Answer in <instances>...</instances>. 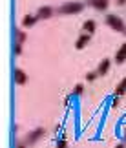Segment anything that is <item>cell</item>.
I'll list each match as a JSON object with an SVG mask.
<instances>
[{
  "label": "cell",
  "mask_w": 126,
  "mask_h": 148,
  "mask_svg": "<svg viewBox=\"0 0 126 148\" xmlns=\"http://www.w3.org/2000/svg\"><path fill=\"white\" fill-rule=\"evenodd\" d=\"M82 9H84L82 2H66L57 9V13H60V15H77V13H81Z\"/></svg>",
  "instance_id": "6da1fadb"
},
{
  "label": "cell",
  "mask_w": 126,
  "mask_h": 148,
  "mask_svg": "<svg viewBox=\"0 0 126 148\" xmlns=\"http://www.w3.org/2000/svg\"><path fill=\"white\" fill-rule=\"evenodd\" d=\"M106 24L110 26L113 31H119V33H123V35H126V24L123 22L121 16H117V15H108V16H106Z\"/></svg>",
  "instance_id": "7a4b0ae2"
},
{
  "label": "cell",
  "mask_w": 126,
  "mask_h": 148,
  "mask_svg": "<svg viewBox=\"0 0 126 148\" xmlns=\"http://www.w3.org/2000/svg\"><path fill=\"white\" fill-rule=\"evenodd\" d=\"M42 135H44V128H37V130H33L31 134H27V135H26L24 143H26L27 146H33V145H37V141L40 139Z\"/></svg>",
  "instance_id": "3957f363"
},
{
  "label": "cell",
  "mask_w": 126,
  "mask_h": 148,
  "mask_svg": "<svg viewBox=\"0 0 126 148\" xmlns=\"http://www.w3.org/2000/svg\"><path fill=\"white\" fill-rule=\"evenodd\" d=\"M88 5H91L97 11H106L108 9V0H88Z\"/></svg>",
  "instance_id": "277c9868"
},
{
  "label": "cell",
  "mask_w": 126,
  "mask_h": 148,
  "mask_svg": "<svg viewBox=\"0 0 126 148\" xmlns=\"http://www.w3.org/2000/svg\"><path fill=\"white\" fill-rule=\"evenodd\" d=\"M88 44H90V33H82V35L77 38L75 48H77V49H84L86 46H88Z\"/></svg>",
  "instance_id": "5b68a950"
},
{
  "label": "cell",
  "mask_w": 126,
  "mask_h": 148,
  "mask_svg": "<svg viewBox=\"0 0 126 148\" xmlns=\"http://www.w3.org/2000/svg\"><path fill=\"white\" fill-rule=\"evenodd\" d=\"M37 16H38V20H40V18H49V16H53V8H49V5H42V8L37 11Z\"/></svg>",
  "instance_id": "8992f818"
},
{
  "label": "cell",
  "mask_w": 126,
  "mask_h": 148,
  "mask_svg": "<svg viewBox=\"0 0 126 148\" xmlns=\"http://www.w3.org/2000/svg\"><path fill=\"white\" fill-rule=\"evenodd\" d=\"M15 82L18 84V86H24L27 82V75L22 70H15Z\"/></svg>",
  "instance_id": "52a82bcc"
},
{
  "label": "cell",
  "mask_w": 126,
  "mask_h": 148,
  "mask_svg": "<svg viewBox=\"0 0 126 148\" xmlns=\"http://www.w3.org/2000/svg\"><path fill=\"white\" fill-rule=\"evenodd\" d=\"M108 70H110V59H102L99 68H97V73L102 77V75H106V73H108Z\"/></svg>",
  "instance_id": "ba28073f"
},
{
  "label": "cell",
  "mask_w": 126,
  "mask_h": 148,
  "mask_svg": "<svg viewBox=\"0 0 126 148\" xmlns=\"http://www.w3.org/2000/svg\"><path fill=\"white\" fill-rule=\"evenodd\" d=\"M37 20H38L37 15H27V16L22 18V26H24V27H33L37 24Z\"/></svg>",
  "instance_id": "9c48e42d"
},
{
  "label": "cell",
  "mask_w": 126,
  "mask_h": 148,
  "mask_svg": "<svg viewBox=\"0 0 126 148\" xmlns=\"http://www.w3.org/2000/svg\"><path fill=\"white\" fill-rule=\"evenodd\" d=\"M124 60H126V42L119 48V51L115 53V62H117V64H123Z\"/></svg>",
  "instance_id": "30bf717a"
},
{
  "label": "cell",
  "mask_w": 126,
  "mask_h": 148,
  "mask_svg": "<svg viewBox=\"0 0 126 148\" xmlns=\"http://www.w3.org/2000/svg\"><path fill=\"white\" fill-rule=\"evenodd\" d=\"M124 93H126V77L117 84V88H115V97H123Z\"/></svg>",
  "instance_id": "8fae6325"
},
{
  "label": "cell",
  "mask_w": 126,
  "mask_h": 148,
  "mask_svg": "<svg viewBox=\"0 0 126 148\" xmlns=\"http://www.w3.org/2000/svg\"><path fill=\"white\" fill-rule=\"evenodd\" d=\"M82 29H84L86 33H90V35H91V33H93V31L97 29L95 20H86V22H84V26H82Z\"/></svg>",
  "instance_id": "7c38bea8"
},
{
  "label": "cell",
  "mask_w": 126,
  "mask_h": 148,
  "mask_svg": "<svg viewBox=\"0 0 126 148\" xmlns=\"http://www.w3.org/2000/svg\"><path fill=\"white\" fill-rule=\"evenodd\" d=\"M15 35H16V44H24V40H26V33L24 31H22V29H16Z\"/></svg>",
  "instance_id": "4fadbf2b"
},
{
  "label": "cell",
  "mask_w": 126,
  "mask_h": 148,
  "mask_svg": "<svg viewBox=\"0 0 126 148\" xmlns=\"http://www.w3.org/2000/svg\"><path fill=\"white\" fill-rule=\"evenodd\" d=\"M97 77H99V73H97V71H90L88 73V75H86V81H90V82H93L95 81V79Z\"/></svg>",
  "instance_id": "5bb4252c"
},
{
  "label": "cell",
  "mask_w": 126,
  "mask_h": 148,
  "mask_svg": "<svg viewBox=\"0 0 126 148\" xmlns=\"http://www.w3.org/2000/svg\"><path fill=\"white\" fill-rule=\"evenodd\" d=\"M82 92H84V86H82V84H77L75 90H73V93H75V95H82Z\"/></svg>",
  "instance_id": "9a60e30c"
},
{
  "label": "cell",
  "mask_w": 126,
  "mask_h": 148,
  "mask_svg": "<svg viewBox=\"0 0 126 148\" xmlns=\"http://www.w3.org/2000/svg\"><path fill=\"white\" fill-rule=\"evenodd\" d=\"M57 148H68V143L62 139V141H59V143H57Z\"/></svg>",
  "instance_id": "2e32d148"
},
{
  "label": "cell",
  "mask_w": 126,
  "mask_h": 148,
  "mask_svg": "<svg viewBox=\"0 0 126 148\" xmlns=\"http://www.w3.org/2000/svg\"><path fill=\"white\" fill-rule=\"evenodd\" d=\"M22 53V44H16L15 46V55H20Z\"/></svg>",
  "instance_id": "e0dca14e"
},
{
  "label": "cell",
  "mask_w": 126,
  "mask_h": 148,
  "mask_svg": "<svg viewBox=\"0 0 126 148\" xmlns=\"http://www.w3.org/2000/svg\"><path fill=\"white\" fill-rule=\"evenodd\" d=\"M26 146H27L26 143H16V148H26Z\"/></svg>",
  "instance_id": "ac0fdd59"
},
{
  "label": "cell",
  "mask_w": 126,
  "mask_h": 148,
  "mask_svg": "<svg viewBox=\"0 0 126 148\" xmlns=\"http://www.w3.org/2000/svg\"><path fill=\"white\" fill-rule=\"evenodd\" d=\"M123 135H124V139H126V123H124V126H123Z\"/></svg>",
  "instance_id": "d6986e66"
},
{
  "label": "cell",
  "mask_w": 126,
  "mask_h": 148,
  "mask_svg": "<svg viewBox=\"0 0 126 148\" xmlns=\"http://www.w3.org/2000/svg\"><path fill=\"white\" fill-rule=\"evenodd\" d=\"M117 4H119V5H124V4H126V0H117Z\"/></svg>",
  "instance_id": "ffe728a7"
},
{
  "label": "cell",
  "mask_w": 126,
  "mask_h": 148,
  "mask_svg": "<svg viewBox=\"0 0 126 148\" xmlns=\"http://www.w3.org/2000/svg\"><path fill=\"white\" fill-rule=\"evenodd\" d=\"M115 148H126V146H124V145H117Z\"/></svg>",
  "instance_id": "44dd1931"
}]
</instances>
